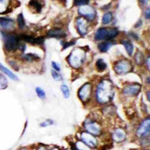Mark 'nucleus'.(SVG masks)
Segmentation results:
<instances>
[{"label":"nucleus","mask_w":150,"mask_h":150,"mask_svg":"<svg viewBox=\"0 0 150 150\" xmlns=\"http://www.w3.org/2000/svg\"><path fill=\"white\" fill-rule=\"evenodd\" d=\"M113 94H114L113 86L110 80L104 79L100 81V83L98 85L96 97H97V100L100 103L104 104L109 102L112 99Z\"/></svg>","instance_id":"nucleus-1"},{"label":"nucleus","mask_w":150,"mask_h":150,"mask_svg":"<svg viewBox=\"0 0 150 150\" xmlns=\"http://www.w3.org/2000/svg\"><path fill=\"white\" fill-rule=\"evenodd\" d=\"M85 59H86V52L81 48H76L70 53L67 61L72 67L79 68L83 64Z\"/></svg>","instance_id":"nucleus-2"},{"label":"nucleus","mask_w":150,"mask_h":150,"mask_svg":"<svg viewBox=\"0 0 150 150\" xmlns=\"http://www.w3.org/2000/svg\"><path fill=\"white\" fill-rule=\"evenodd\" d=\"M2 37L4 40V48L8 52H15L18 50L19 43V37L14 33H6L2 32Z\"/></svg>","instance_id":"nucleus-3"},{"label":"nucleus","mask_w":150,"mask_h":150,"mask_svg":"<svg viewBox=\"0 0 150 150\" xmlns=\"http://www.w3.org/2000/svg\"><path fill=\"white\" fill-rule=\"evenodd\" d=\"M133 69V66L130 61L128 60H122L116 63L114 66V71L119 75H125L131 72Z\"/></svg>","instance_id":"nucleus-4"},{"label":"nucleus","mask_w":150,"mask_h":150,"mask_svg":"<svg viewBox=\"0 0 150 150\" xmlns=\"http://www.w3.org/2000/svg\"><path fill=\"white\" fill-rule=\"evenodd\" d=\"M78 13L83 16L84 18H86L88 21H93V19L96 18V11L95 9L90 6L88 5H85V6H81L78 8Z\"/></svg>","instance_id":"nucleus-5"},{"label":"nucleus","mask_w":150,"mask_h":150,"mask_svg":"<svg viewBox=\"0 0 150 150\" xmlns=\"http://www.w3.org/2000/svg\"><path fill=\"white\" fill-rule=\"evenodd\" d=\"M91 90H92V87H91V85L89 83L85 84L78 90V97H79V99L83 102H86L88 100L91 95Z\"/></svg>","instance_id":"nucleus-6"},{"label":"nucleus","mask_w":150,"mask_h":150,"mask_svg":"<svg viewBox=\"0 0 150 150\" xmlns=\"http://www.w3.org/2000/svg\"><path fill=\"white\" fill-rule=\"evenodd\" d=\"M136 134L139 137H146L150 134V118L146 119L141 123L137 132H136Z\"/></svg>","instance_id":"nucleus-7"},{"label":"nucleus","mask_w":150,"mask_h":150,"mask_svg":"<svg viewBox=\"0 0 150 150\" xmlns=\"http://www.w3.org/2000/svg\"><path fill=\"white\" fill-rule=\"evenodd\" d=\"M18 37H19V40H21L25 42L30 43V44H33V45H41L44 42L43 37L35 38L33 36L27 35V34H21V35H18Z\"/></svg>","instance_id":"nucleus-8"},{"label":"nucleus","mask_w":150,"mask_h":150,"mask_svg":"<svg viewBox=\"0 0 150 150\" xmlns=\"http://www.w3.org/2000/svg\"><path fill=\"white\" fill-rule=\"evenodd\" d=\"M85 128H86V130L89 134L93 135H99L101 133L100 126L95 122H90V121L86 122H85Z\"/></svg>","instance_id":"nucleus-9"},{"label":"nucleus","mask_w":150,"mask_h":150,"mask_svg":"<svg viewBox=\"0 0 150 150\" xmlns=\"http://www.w3.org/2000/svg\"><path fill=\"white\" fill-rule=\"evenodd\" d=\"M81 141L88 146L89 147H96L97 146V139L93 136V134H91L89 133H82L80 135Z\"/></svg>","instance_id":"nucleus-10"},{"label":"nucleus","mask_w":150,"mask_h":150,"mask_svg":"<svg viewBox=\"0 0 150 150\" xmlns=\"http://www.w3.org/2000/svg\"><path fill=\"white\" fill-rule=\"evenodd\" d=\"M76 29L77 31L79 32V34L82 36L87 35L88 33V24H87V21L84 18H78L76 19Z\"/></svg>","instance_id":"nucleus-11"},{"label":"nucleus","mask_w":150,"mask_h":150,"mask_svg":"<svg viewBox=\"0 0 150 150\" xmlns=\"http://www.w3.org/2000/svg\"><path fill=\"white\" fill-rule=\"evenodd\" d=\"M141 90V86L139 84H132L128 85L125 88H123V93L128 96H135L139 93Z\"/></svg>","instance_id":"nucleus-12"},{"label":"nucleus","mask_w":150,"mask_h":150,"mask_svg":"<svg viewBox=\"0 0 150 150\" xmlns=\"http://www.w3.org/2000/svg\"><path fill=\"white\" fill-rule=\"evenodd\" d=\"M15 22L12 18H0V27H1L4 30L9 31L14 29Z\"/></svg>","instance_id":"nucleus-13"},{"label":"nucleus","mask_w":150,"mask_h":150,"mask_svg":"<svg viewBox=\"0 0 150 150\" xmlns=\"http://www.w3.org/2000/svg\"><path fill=\"white\" fill-rule=\"evenodd\" d=\"M47 36L49 38H56V39H63L67 36V33L61 29H53L48 31Z\"/></svg>","instance_id":"nucleus-14"},{"label":"nucleus","mask_w":150,"mask_h":150,"mask_svg":"<svg viewBox=\"0 0 150 150\" xmlns=\"http://www.w3.org/2000/svg\"><path fill=\"white\" fill-rule=\"evenodd\" d=\"M107 37H108V29L106 28H100L95 33V40L97 41L107 40Z\"/></svg>","instance_id":"nucleus-15"},{"label":"nucleus","mask_w":150,"mask_h":150,"mask_svg":"<svg viewBox=\"0 0 150 150\" xmlns=\"http://www.w3.org/2000/svg\"><path fill=\"white\" fill-rule=\"evenodd\" d=\"M112 137L116 142H122L125 139L126 134L122 129H116L112 134Z\"/></svg>","instance_id":"nucleus-16"},{"label":"nucleus","mask_w":150,"mask_h":150,"mask_svg":"<svg viewBox=\"0 0 150 150\" xmlns=\"http://www.w3.org/2000/svg\"><path fill=\"white\" fill-rule=\"evenodd\" d=\"M0 71H2V73H4L5 75H6L8 76L10 79H12V80H14V81H18V76L12 72V71H10L9 69H8L6 67H5L2 64H0Z\"/></svg>","instance_id":"nucleus-17"},{"label":"nucleus","mask_w":150,"mask_h":150,"mask_svg":"<svg viewBox=\"0 0 150 150\" xmlns=\"http://www.w3.org/2000/svg\"><path fill=\"white\" fill-rule=\"evenodd\" d=\"M29 6L31 9H33L35 12L39 13L42 11V6L41 4V2L39 1V0H30V3H29Z\"/></svg>","instance_id":"nucleus-18"},{"label":"nucleus","mask_w":150,"mask_h":150,"mask_svg":"<svg viewBox=\"0 0 150 150\" xmlns=\"http://www.w3.org/2000/svg\"><path fill=\"white\" fill-rule=\"evenodd\" d=\"M22 59L26 62H29V63H32V62H35L40 60V57L39 55L35 54H25L22 55Z\"/></svg>","instance_id":"nucleus-19"},{"label":"nucleus","mask_w":150,"mask_h":150,"mask_svg":"<svg viewBox=\"0 0 150 150\" xmlns=\"http://www.w3.org/2000/svg\"><path fill=\"white\" fill-rule=\"evenodd\" d=\"M112 46V42H102L98 45V48H99V50L101 53H105V52L109 51V49Z\"/></svg>","instance_id":"nucleus-20"},{"label":"nucleus","mask_w":150,"mask_h":150,"mask_svg":"<svg viewBox=\"0 0 150 150\" xmlns=\"http://www.w3.org/2000/svg\"><path fill=\"white\" fill-rule=\"evenodd\" d=\"M122 43L123 44V46L125 47V50L127 52V54L129 55H132L133 54V52H134V46H133V44L130 42L129 41H122Z\"/></svg>","instance_id":"nucleus-21"},{"label":"nucleus","mask_w":150,"mask_h":150,"mask_svg":"<svg viewBox=\"0 0 150 150\" xmlns=\"http://www.w3.org/2000/svg\"><path fill=\"white\" fill-rule=\"evenodd\" d=\"M112 18H113V17H112V13H110V12L105 13V14H104L103 17H102V24L106 25V24L110 23V22H112Z\"/></svg>","instance_id":"nucleus-22"},{"label":"nucleus","mask_w":150,"mask_h":150,"mask_svg":"<svg viewBox=\"0 0 150 150\" xmlns=\"http://www.w3.org/2000/svg\"><path fill=\"white\" fill-rule=\"evenodd\" d=\"M17 22H18V28L21 30H23L26 26V23H25V19H24V17H23V14L21 13V14L18 15V18H17Z\"/></svg>","instance_id":"nucleus-23"},{"label":"nucleus","mask_w":150,"mask_h":150,"mask_svg":"<svg viewBox=\"0 0 150 150\" xmlns=\"http://www.w3.org/2000/svg\"><path fill=\"white\" fill-rule=\"evenodd\" d=\"M119 31L115 28H112V29H108V37L107 40H112V39L115 38L117 35H118Z\"/></svg>","instance_id":"nucleus-24"},{"label":"nucleus","mask_w":150,"mask_h":150,"mask_svg":"<svg viewBox=\"0 0 150 150\" xmlns=\"http://www.w3.org/2000/svg\"><path fill=\"white\" fill-rule=\"evenodd\" d=\"M96 67H97L98 70L100 71V72H102L103 70L106 69L107 64H106V63L104 62L102 59H99V60L96 62Z\"/></svg>","instance_id":"nucleus-25"},{"label":"nucleus","mask_w":150,"mask_h":150,"mask_svg":"<svg viewBox=\"0 0 150 150\" xmlns=\"http://www.w3.org/2000/svg\"><path fill=\"white\" fill-rule=\"evenodd\" d=\"M9 0H0V13H5L8 9Z\"/></svg>","instance_id":"nucleus-26"},{"label":"nucleus","mask_w":150,"mask_h":150,"mask_svg":"<svg viewBox=\"0 0 150 150\" xmlns=\"http://www.w3.org/2000/svg\"><path fill=\"white\" fill-rule=\"evenodd\" d=\"M61 91H62L64 97L66 98V99H68L69 96H70V90H69V88H68V87L67 86V85H64V84L62 85V86H61Z\"/></svg>","instance_id":"nucleus-27"},{"label":"nucleus","mask_w":150,"mask_h":150,"mask_svg":"<svg viewBox=\"0 0 150 150\" xmlns=\"http://www.w3.org/2000/svg\"><path fill=\"white\" fill-rule=\"evenodd\" d=\"M8 87V80H6V78L0 74V89H5Z\"/></svg>","instance_id":"nucleus-28"},{"label":"nucleus","mask_w":150,"mask_h":150,"mask_svg":"<svg viewBox=\"0 0 150 150\" xmlns=\"http://www.w3.org/2000/svg\"><path fill=\"white\" fill-rule=\"evenodd\" d=\"M76 147L77 150H91L90 147H89L88 146H87L86 144H84V143H83L82 141L76 143Z\"/></svg>","instance_id":"nucleus-29"},{"label":"nucleus","mask_w":150,"mask_h":150,"mask_svg":"<svg viewBox=\"0 0 150 150\" xmlns=\"http://www.w3.org/2000/svg\"><path fill=\"white\" fill-rule=\"evenodd\" d=\"M52 76H53L54 79L55 81H63V76L59 74V72H57L55 70H52Z\"/></svg>","instance_id":"nucleus-30"},{"label":"nucleus","mask_w":150,"mask_h":150,"mask_svg":"<svg viewBox=\"0 0 150 150\" xmlns=\"http://www.w3.org/2000/svg\"><path fill=\"white\" fill-rule=\"evenodd\" d=\"M36 90V93H37V96L40 98V99H45V97H46V94H45V91L41 88H35Z\"/></svg>","instance_id":"nucleus-31"},{"label":"nucleus","mask_w":150,"mask_h":150,"mask_svg":"<svg viewBox=\"0 0 150 150\" xmlns=\"http://www.w3.org/2000/svg\"><path fill=\"white\" fill-rule=\"evenodd\" d=\"M135 61L138 64H142L143 62H144V56H143V54L138 52L137 54H136V56H135Z\"/></svg>","instance_id":"nucleus-32"},{"label":"nucleus","mask_w":150,"mask_h":150,"mask_svg":"<svg viewBox=\"0 0 150 150\" xmlns=\"http://www.w3.org/2000/svg\"><path fill=\"white\" fill-rule=\"evenodd\" d=\"M88 2H89V0H75V5L78 6H81L88 5Z\"/></svg>","instance_id":"nucleus-33"},{"label":"nucleus","mask_w":150,"mask_h":150,"mask_svg":"<svg viewBox=\"0 0 150 150\" xmlns=\"http://www.w3.org/2000/svg\"><path fill=\"white\" fill-rule=\"evenodd\" d=\"M62 45H63V50H66L67 49L68 47L70 46H72V45H74L76 43L75 41H72V42H61Z\"/></svg>","instance_id":"nucleus-34"},{"label":"nucleus","mask_w":150,"mask_h":150,"mask_svg":"<svg viewBox=\"0 0 150 150\" xmlns=\"http://www.w3.org/2000/svg\"><path fill=\"white\" fill-rule=\"evenodd\" d=\"M52 125H54V121H52V120H46V121H45V122H42L40 125H41L42 127H45V126Z\"/></svg>","instance_id":"nucleus-35"},{"label":"nucleus","mask_w":150,"mask_h":150,"mask_svg":"<svg viewBox=\"0 0 150 150\" xmlns=\"http://www.w3.org/2000/svg\"><path fill=\"white\" fill-rule=\"evenodd\" d=\"M52 67H53V69L57 71V72H59V71L61 70V67H59V64L55 62H52Z\"/></svg>","instance_id":"nucleus-36"},{"label":"nucleus","mask_w":150,"mask_h":150,"mask_svg":"<svg viewBox=\"0 0 150 150\" xmlns=\"http://www.w3.org/2000/svg\"><path fill=\"white\" fill-rule=\"evenodd\" d=\"M145 17H146V18L150 19V8L146 9V11H145Z\"/></svg>","instance_id":"nucleus-37"},{"label":"nucleus","mask_w":150,"mask_h":150,"mask_svg":"<svg viewBox=\"0 0 150 150\" xmlns=\"http://www.w3.org/2000/svg\"><path fill=\"white\" fill-rule=\"evenodd\" d=\"M8 63H9V64H10L11 67H13V68H14V69H18V66H16V62H14V61H9Z\"/></svg>","instance_id":"nucleus-38"},{"label":"nucleus","mask_w":150,"mask_h":150,"mask_svg":"<svg viewBox=\"0 0 150 150\" xmlns=\"http://www.w3.org/2000/svg\"><path fill=\"white\" fill-rule=\"evenodd\" d=\"M146 64H147V67H148V69L150 70V56L147 58V61H146Z\"/></svg>","instance_id":"nucleus-39"},{"label":"nucleus","mask_w":150,"mask_h":150,"mask_svg":"<svg viewBox=\"0 0 150 150\" xmlns=\"http://www.w3.org/2000/svg\"><path fill=\"white\" fill-rule=\"evenodd\" d=\"M146 97H147V100L150 101V91H149V92H147V93H146Z\"/></svg>","instance_id":"nucleus-40"},{"label":"nucleus","mask_w":150,"mask_h":150,"mask_svg":"<svg viewBox=\"0 0 150 150\" xmlns=\"http://www.w3.org/2000/svg\"><path fill=\"white\" fill-rule=\"evenodd\" d=\"M146 82L150 84V76H149V77H147V79H146Z\"/></svg>","instance_id":"nucleus-41"},{"label":"nucleus","mask_w":150,"mask_h":150,"mask_svg":"<svg viewBox=\"0 0 150 150\" xmlns=\"http://www.w3.org/2000/svg\"><path fill=\"white\" fill-rule=\"evenodd\" d=\"M51 150H59L58 148H56V147H54V148H53V149H51Z\"/></svg>","instance_id":"nucleus-42"},{"label":"nucleus","mask_w":150,"mask_h":150,"mask_svg":"<svg viewBox=\"0 0 150 150\" xmlns=\"http://www.w3.org/2000/svg\"><path fill=\"white\" fill-rule=\"evenodd\" d=\"M19 150H27L26 148H21V149H19Z\"/></svg>","instance_id":"nucleus-43"}]
</instances>
